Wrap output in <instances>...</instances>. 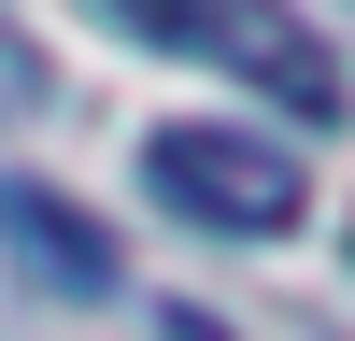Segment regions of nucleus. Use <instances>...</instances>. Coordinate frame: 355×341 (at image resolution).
<instances>
[{
    "mask_svg": "<svg viewBox=\"0 0 355 341\" xmlns=\"http://www.w3.org/2000/svg\"><path fill=\"white\" fill-rule=\"evenodd\" d=\"M171 341H227V327H214V313H171Z\"/></svg>",
    "mask_w": 355,
    "mask_h": 341,
    "instance_id": "39448f33",
    "label": "nucleus"
},
{
    "mask_svg": "<svg viewBox=\"0 0 355 341\" xmlns=\"http://www.w3.org/2000/svg\"><path fill=\"white\" fill-rule=\"evenodd\" d=\"M0 242H15V270L43 299H114V270H128L100 213H71L57 185H15V170H0Z\"/></svg>",
    "mask_w": 355,
    "mask_h": 341,
    "instance_id": "7ed1b4c3",
    "label": "nucleus"
},
{
    "mask_svg": "<svg viewBox=\"0 0 355 341\" xmlns=\"http://www.w3.org/2000/svg\"><path fill=\"white\" fill-rule=\"evenodd\" d=\"M114 28H142V43H185V57H214V71H242L256 100L313 114V128H341V114H355L341 57L313 43V28L284 15V0H114Z\"/></svg>",
    "mask_w": 355,
    "mask_h": 341,
    "instance_id": "f257e3e1",
    "label": "nucleus"
},
{
    "mask_svg": "<svg viewBox=\"0 0 355 341\" xmlns=\"http://www.w3.org/2000/svg\"><path fill=\"white\" fill-rule=\"evenodd\" d=\"M142 185H157L185 227H227V242H284V227L313 213L299 157L256 142V128H227V114H171V128L142 142Z\"/></svg>",
    "mask_w": 355,
    "mask_h": 341,
    "instance_id": "f03ea898",
    "label": "nucleus"
},
{
    "mask_svg": "<svg viewBox=\"0 0 355 341\" xmlns=\"http://www.w3.org/2000/svg\"><path fill=\"white\" fill-rule=\"evenodd\" d=\"M0 100H15V114H28V100H43V57H28V43H15V28H0Z\"/></svg>",
    "mask_w": 355,
    "mask_h": 341,
    "instance_id": "20e7f679",
    "label": "nucleus"
}]
</instances>
